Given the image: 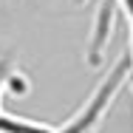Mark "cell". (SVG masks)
<instances>
[{
	"instance_id": "3957f363",
	"label": "cell",
	"mask_w": 133,
	"mask_h": 133,
	"mask_svg": "<svg viewBox=\"0 0 133 133\" xmlns=\"http://www.w3.org/2000/svg\"><path fill=\"white\" fill-rule=\"evenodd\" d=\"M17 79V68L9 57H0V108H3V94L11 88V82Z\"/></svg>"
},
{
	"instance_id": "277c9868",
	"label": "cell",
	"mask_w": 133,
	"mask_h": 133,
	"mask_svg": "<svg viewBox=\"0 0 133 133\" xmlns=\"http://www.w3.org/2000/svg\"><path fill=\"white\" fill-rule=\"evenodd\" d=\"M119 3V9L125 11V17H128V28H130V34H128V57H130V65H133V0H116Z\"/></svg>"
},
{
	"instance_id": "7a4b0ae2",
	"label": "cell",
	"mask_w": 133,
	"mask_h": 133,
	"mask_svg": "<svg viewBox=\"0 0 133 133\" xmlns=\"http://www.w3.org/2000/svg\"><path fill=\"white\" fill-rule=\"evenodd\" d=\"M0 133H62V128L34 122V119H23V116H11L0 108Z\"/></svg>"
},
{
	"instance_id": "6da1fadb",
	"label": "cell",
	"mask_w": 133,
	"mask_h": 133,
	"mask_svg": "<svg viewBox=\"0 0 133 133\" xmlns=\"http://www.w3.org/2000/svg\"><path fill=\"white\" fill-rule=\"evenodd\" d=\"M130 71H133V65H130L128 51H125L113 65H110V71L99 79V85L91 91V96L85 99V105H82L71 119H65V122L59 125L62 133H99L108 110L113 108L116 96L122 94V88H125L128 79H130Z\"/></svg>"
}]
</instances>
